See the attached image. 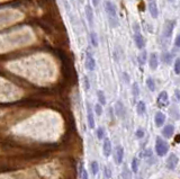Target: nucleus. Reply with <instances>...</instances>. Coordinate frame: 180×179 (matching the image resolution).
I'll use <instances>...</instances> for the list:
<instances>
[{
  "label": "nucleus",
  "instance_id": "f257e3e1",
  "mask_svg": "<svg viewBox=\"0 0 180 179\" xmlns=\"http://www.w3.org/2000/svg\"><path fill=\"white\" fill-rule=\"evenodd\" d=\"M105 10H106V14L108 16V20H109V24L112 27H117L118 26V17H117V10H116L115 5L109 1V0H106L105 1Z\"/></svg>",
  "mask_w": 180,
  "mask_h": 179
},
{
  "label": "nucleus",
  "instance_id": "f03ea898",
  "mask_svg": "<svg viewBox=\"0 0 180 179\" xmlns=\"http://www.w3.org/2000/svg\"><path fill=\"white\" fill-rule=\"evenodd\" d=\"M168 143L164 140H162L161 137H157V140H155V151H157L158 156H160V157L166 156V153L168 152Z\"/></svg>",
  "mask_w": 180,
  "mask_h": 179
},
{
  "label": "nucleus",
  "instance_id": "7ed1b4c3",
  "mask_svg": "<svg viewBox=\"0 0 180 179\" xmlns=\"http://www.w3.org/2000/svg\"><path fill=\"white\" fill-rule=\"evenodd\" d=\"M158 106L161 107V108H164L169 105V97H168V92L167 91H161L158 96L157 99Z\"/></svg>",
  "mask_w": 180,
  "mask_h": 179
},
{
  "label": "nucleus",
  "instance_id": "20e7f679",
  "mask_svg": "<svg viewBox=\"0 0 180 179\" xmlns=\"http://www.w3.org/2000/svg\"><path fill=\"white\" fill-rule=\"evenodd\" d=\"M84 65H86V68H87L89 71H93L96 68V61H95V59H93V56L91 55L89 52L86 53V61H84Z\"/></svg>",
  "mask_w": 180,
  "mask_h": 179
},
{
  "label": "nucleus",
  "instance_id": "39448f33",
  "mask_svg": "<svg viewBox=\"0 0 180 179\" xmlns=\"http://www.w3.org/2000/svg\"><path fill=\"white\" fill-rule=\"evenodd\" d=\"M174 24L176 22L174 20H168L164 25V28H163V36L164 37H170L171 36L172 32H173L174 28Z\"/></svg>",
  "mask_w": 180,
  "mask_h": 179
},
{
  "label": "nucleus",
  "instance_id": "423d86ee",
  "mask_svg": "<svg viewBox=\"0 0 180 179\" xmlns=\"http://www.w3.org/2000/svg\"><path fill=\"white\" fill-rule=\"evenodd\" d=\"M178 161H179V159H178L177 156L173 153H171L170 156H169L168 160H167V168L170 169V170H173V169L177 167Z\"/></svg>",
  "mask_w": 180,
  "mask_h": 179
},
{
  "label": "nucleus",
  "instance_id": "0eeeda50",
  "mask_svg": "<svg viewBox=\"0 0 180 179\" xmlns=\"http://www.w3.org/2000/svg\"><path fill=\"white\" fill-rule=\"evenodd\" d=\"M87 120H88V126L90 129H95V118H93V113L90 104L87 103Z\"/></svg>",
  "mask_w": 180,
  "mask_h": 179
},
{
  "label": "nucleus",
  "instance_id": "6e6552de",
  "mask_svg": "<svg viewBox=\"0 0 180 179\" xmlns=\"http://www.w3.org/2000/svg\"><path fill=\"white\" fill-rule=\"evenodd\" d=\"M102 152H104L105 157H109L112 153V142L108 137L104 139V144H102Z\"/></svg>",
  "mask_w": 180,
  "mask_h": 179
},
{
  "label": "nucleus",
  "instance_id": "1a4fd4ad",
  "mask_svg": "<svg viewBox=\"0 0 180 179\" xmlns=\"http://www.w3.org/2000/svg\"><path fill=\"white\" fill-rule=\"evenodd\" d=\"M134 41H135V44L138 46V49H143L144 45H145V39H144L143 35L140 33H135L134 34Z\"/></svg>",
  "mask_w": 180,
  "mask_h": 179
},
{
  "label": "nucleus",
  "instance_id": "9d476101",
  "mask_svg": "<svg viewBox=\"0 0 180 179\" xmlns=\"http://www.w3.org/2000/svg\"><path fill=\"white\" fill-rule=\"evenodd\" d=\"M123 157H124V149L122 148L121 146H116L115 149V160L117 165H121L122 161H123Z\"/></svg>",
  "mask_w": 180,
  "mask_h": 179
},
{
  "label": "nucleus",
  "instance_id": "9b49d317",
  "mask_svg": "<svg viewBox=\"0 0 180 179\" xmlns=\"http://www.w3.org/2000/svg\"><path fill=\"white\" fill-rule=\"evenodd\" d=\"M84 11H86V17H87V20L89 23L90 26L93 25V11H92V8L90 7L89 5H87L84 7Z\"/></svg>",
  "mask_w": 180,
  "mask_h": 179
},
{
  "label": "nucleus",
  "instance_id": "f8f14e48",
  "mask_svg": "<svg viewBox=\"0 0 180 179\" xmlns=\"http://www.w3.org/2000/svg\"><path fill=\"white\" fill-rule=\"evenodd\" d=\"M149 64L150 68L152 70H155L159 65V59H158V55L155 53H151L150 54V60H149Z\"/></svg>",
  "mask_w": 180,
  "mask_h": 179
},
{
  "label": "nucleus",
  "instance_id": "ddd939ff",
  "mask_svg": "<svg viewBox=\"0 0 180 179\" xmlns=\"http://www.w3.org/2000/svg\"><path fill=\"white\" fill-rule=\"evenodd\" d=\"M173 132H174V127L173 125H171V124H168V125H166L164 127H163L162 130V135L164 137H171L172 135H173Z\"/></svg>",
  "mask_w": 180,
  "mask_h": 179
},
{
  "label": "nucleus",
  "instance_id": "4468645a",
  "mask_svg": "<svg viewBox=\"0 0 180 179\" xmlns=\"http://www.w3.org/2000/svg\"><path fill=\"white\" fill-rule=\"evenodd\" d=\"M164 120H166V115L163 114L161 112H158L154 116V123L155 125L159 127V126H162L163 123H164Z\"/></svg>",
  "mask_w": 180,
  "mask_h": 179
},
{
  "label": "nucleus",
  "instance_id": "2eb2a0df",
  "mask_svg": "<svg viewBox=\"0 0 180 179\" xmlns=\"http://www.w3.org/2000/svg\"><path fill=\"white\" fill-rule=\"evenodd\" d=\"M149 11H150V15H151L153 18H158L159 10H158V6L155 1H151V3H149Z\"/></svg>",
  "mask_w": 180,
  "mask_h": 179
},
{
  "label": "nucleus",
  "instance_id": "dca6fc26",
  "mask_svg": "<svg viewBox=\"0 0 180 179\" xmlns=\"http://www.w3.org/2000/svg\"><path fill=\"white\" fill-rule=\"evenodd\" d=\"M115 110L117 116H119V117H124V116H125V107H124L122 101H117V103H116Z\"/></svg>",
  "mask_w": 180,
  "mask_h": 179
},
{
  "label": "nucleus",
  "instance_id": "f3484780",
  "mask_svg": "<svg viewBox=\"0 0 180 179\" xmlns=\"http://www.w3.org/2000/svg\"><path fill=\"white\" fill-rule=\"evenodd\" d=\"M136 110H138V115H144L145 114V110H146V106H145V103L144 101H138V105H136Z\"/></svg>",
  "mask_w": 180,
  "mask_h": 179
},
{
  "label": "nucleus",
  "instance_id": "a211bd4d",
  "mask_svg": "<svg viewBox=\"0 0 180 179\" xmlns=\"http://www.w3.org/2000/svg\"><path fill=\"white\" fill-rule=\"evenodd\" d=\"M146 87L149 88L150 91H154V90H155V82H154V80L151 78V77L146 79Z\"/></svg>",
  "mask_w": 180,
  "mask_h": 179
},
{
  "label": "nucleus",
  "instance_id": "6ab92c4d",
  "mask_svg": "<svg viewBox=\"0 0 180 179\" xmlns=\"http://www.w3.org/2000/svg\"><path fill=\"white\" fill-rule=\"evenodd\" d=\"M90 169H91V172H92L93 176H96V175L98 174L99 171V165L97 161H92L91 162V165H90Z\"/></svg>",
  "mask_w": 180,
  "mask_h": 179
},
{
  "label": "nucleus",
  "instance_id": "aec40b11",
  "mask_svg": "<svg viewBox=\"0 0 180 179\" xmlns=\"http://www.w3.org/2000/svg\"><path fill=\"white\" fill-rule=\"evenodd\" d=\"M162 60L163 62L166 63V64H170L172 61V54L171 53H168V52H166V53L162 54Z\"/></svg>",
  "mask_w": 180,
  "mask_h": 179
},
{
  "label": "nucleus",
  "instance_id": "412c9836",
  "mask_svg": "<svg viewBox=\"0 0 180 179\" xmlns=\"http://www.w3.org/2000/svg\"><path fill=\"white\" fill-rule=\"evenodd\" d=\"M97 97H98V100L100 105H105V104H106V97H105L104 91L98 90V91H97Z\"/></svg>",
  "mask_w": 180,
  "mask_h": 179
},
{
  "label": "nucleus",
  "instance_id": "4be33fe9",
  "mask_svg": "<svg viewBox=\"0 0 180 179\" xmlns=\"http://www.w3.org/2000/svg\"><path fill=\"white\" fill-rule=\"evenodd\" d=\"M138 63H140L141 65H143L144 63L146 62V52L145 51H142L140 54H138Z\"/></svg>",
  "mask_w": 180,
  "mask_h": 179
},
{
  "label": "nucleus",
  "instance_id": "5701e85b",
  "mask_svg": "<svg viewBox=\"0 0 180 179\" xmlns=\"http://www.w3.org/2000/svg\"><path fill=\"white\" fill-rule=\"evenodd\" d=\"M90 42H91V44L93 45V46H98V38H97V35H96L95 32H91L90 33Z\"/></svg>",
  "mask_w": 180,
  "mask_h": 179
},
{
  "label": "nucleus",
  "instance_id": "b1692460",
  "mask_svg": "<svg viewBox=\"0 0 180 179\" xmlns=\"http://www.w3.org/2000/svg\"><path fill=\"white\" fill-rule=\"evenodd\" d=\"M96 134H97V137H98L99 140H102V139H105V130L102 127H98Z\"/></svg>",
  "mask_w": 180,
  "mask_h": 179
},
{
  "label": "nucleus",
  "instance_id": "393cba45",
  "mask_svg": "<svg viewBox=\"0 0 180 179\" xmlns=\"http://www.w3.org/2000/svg\"><path fill=\"white\" fill-rule=\"evenodd\" d=\"M132 170L133 172H138V160L135 158V159H133L132 161Z\"/></svg>",
  "mask_w": 180,
  "mask_h": 179
},
{
  "label": "nucleus",
  "instance_id": "a878e982",
  "mask_svg": "<svg viewBox=\"0 0 180 179\" xmlns=\"http://www.w3.org/2000/svg\"><path fill=\"white\" fill-rule=\"evenodd\" d=\"M132 91H133V96H134L135 98L138 97V94H140V90H138V84H133Z\"/></svg>",
  "mask_w": 180,
  "mask_h": 179
},
{
  "label": "nucleus",
  "instance_id": "bb28decb",
  "mask_svg": "<svg viewBox=\"0 0 180 179\" xmlns=\"http://www.w3.org/2000/svg\"><path fill=\"white\" fill-rule=\"evenodd\" d=\"M174 72L176 74H180V59H177L174 62Z\"/></svg>",
  "mask_w": 180,
  "mask_h": 179
},
{
  "label": "nucleus",
  "instance_id": "cd10ccee",
  "mask_svg": "<svg viewBox=\"0 0 180 179\" xmlns=\"http://www.w3.org/2000/svg\"><path fill=\"white\" fill-rule=\"evenodd\" d=\"M82 81H83L84 89H86V90H89V88H90V82H89V79H88V77H87V76H83V79H82Z\"/></svg>",
  "mask_w": 180,
  "mask_h": 179
},
{
  "label": "nucleus",
  "instance_id": "c85d7f7f",
  "mask_svg": "<svg viewBox=\"0 0 180 179\" xmlns=\"http://www.w3.org/2000/svg\"><path fill=\"white\" fill-rule=\"evenodd\" d=\"M95 112H96V114L98 115V116H100V115L102 114V108H101V105H100V104H96Z\"/></svg>",
  "mask_w": 180,
  "mask_h": 179
},
{
  "label": "nucleus",
  "instance_id": "c756f323",
  "mask_svg": "<svg viewBox=\"0 0 180 179\" xmlns=\"http://www.w3.org/2000/svg\"><path fill=\"white\" fill-rule=\"evenodd\" d=\"M135 135H136V137H138V139H142V137L144 136V130L143 129H138V131H136V133H135Z\"/></svg>",
  "mask_w": 180,
  "mask_h": 179
},
{
  "label": "nucleus",
  "instance_id": "7c9ffc66",
  "mask_svg": "<svg viewBox=\"0 0 180 179\" xmlns=\"http://www.w3.org/2000/svg\"><path fill=\"white\" fill-rule=\"evenodd\" d=\"M110 170H109V168L108 167H105L104 168V176L106 177V178H110Z\"/></svg>",
  "mask_w": 180,
  "mask_h": 179
},
{
  "label": "nucleus",
  "instance_id": "2f4dec72",
  "mask_svg": "<svg viewBox=\"0 0 180 179\" xmlns=\"http://www.w3.org/2000/svg\"><path fill=\"white\" fill-rule=\"evenodd\" d=\"M80 177H81V179H89V177H88V172L86 169H82L81 171V175H80Z\"/></svg>",
  "mask_w": 180,
  "mask_h": 179
},
{
  "label": "nucleus",
  "instance_id": "473e14b6",
  "mask_svg": "<svg viewBox=\"0 0 180 179\" xmlns=\"http://www.w3.org/2000/svg\"><path fill=\"white\" fill-rule=\"evenodd\" d=\"M174 99L177 101H180V90L179 89H177L174 91Z\"/></svg>",
  "mask_w": 180,
  "mask_h": 179
},
{
  "label": "nucleus",
  "instance_id": "72a5a7b5",
  "mask_svg": "<svg viewBox=\"0 0 180 179\" xmlns=\"http://www.w3.org/2000/svg\"><path fill=\"white\" fill-rule=\"evenodd\" d=\"M174 45H176L177 48H179V46H180V34L178 35L177 37H176V41H174Z\"/></svg>",
  "mask_w": 180,
  "mask_h": 179
},
{
  "label": "nucleus",
  "instance_id": "f704fd0d",
  "mask_svg": "<svg viewBox=\"0 0 180 179\" xmlns=\"http://www.w3.org/2000/svg\"><path fill=\"white\" fill-rule=\"evenodd\" d=\"M99 3H100V0H92V5L95 6V7H98Z\"/></svg>",
  "mask_w": 180,
  "mask_h": 179
},
{
  "label": "nucleus",
  "instance_id": "c9c22d12",
  "mask_svg": "<svg viewBox=\"0 0 180 179\" xmlns=\"http://www.w3.org/2000/svg\"><path fill=\"white\" fill-rule=\"evenodd\" d=\"M169 1H173V0H169Z\"/></svg>",
  "mask_w": 180,
  "mask_h": 179
}]
</instances>
